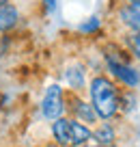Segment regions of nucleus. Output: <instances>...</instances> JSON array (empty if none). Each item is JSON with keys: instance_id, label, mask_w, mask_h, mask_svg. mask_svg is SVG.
Wrapping results in <instances>:
<instances>
[{"instance_id": "nucleus-2", "label": "nucleus", "mask_w": 140, "mask_h": 147, "mask_svg": "<svg viewBox=\"0 0 140 147\" xmlns=\"http://www.w3.org/2000/svg\"><path fill=\"white\" fill-rule=\"evenodd\" d=\"M63 110H65V97H63V89L58 84H52L48 87L43 95V102H41V113H43L45 119H60L63 117Z\"/></svg>"}, {"instance_id": "nucleus-3", "label": "nucleus", "mask_w": 140, "mask_h": 147, "mask_svg": "<svg viewBox=\"0 0 140 147\" xmlns=\"http://www.w3.org/2000/svg\"><path fill=\"white\" fill-rule=\"evenodd\" d=\"M106 61H108V69L112 71V76H114L121 84H125V87H129V89H136V87L140 84V74H138V69H134L131 65H127V63L112 61V59H106Z\"/></svg>"}, {"instance_id": "nucleus-8", "label": "nucleus", "mask_w": 140, "mask_h": 147, "mask_svg": "<svg viewBox=\"0 0 140 147\" xmlns=\"http://www.w3.org/2000/svg\"><path fill=\"white\" fill-rule=\"evenodd\" d=\"M17 20H19V11H17L15 5L7 2V5L0 7V32L13 28L15 24H17Z\"/></svg>"}, {"instance_id": "nucleus-11", "label": "nucleus", "mask_w": 140, "mask_h": 147, "mask_svg": "<svg viewBox=\"0 0 140 147\" xmlns=\"http://www.w3.org/2000/svg\"><path fill=\"white\" fill-rule=\"evenodd\" d=\"M99 26H101L99 18H90L86 24H82V26H80V30H82V32H93V30H97Z\"/></svg>"}, {"instance_id": "nucleus-15", "label": "nucleus", "mask_w": 140, "mask_h": 147, "mask_svg": "<svg viewBox=\"0 0 140 147\" xmlns=\"http://www.w3.org/2000/svg\"><path fill=\"white\" fill-rule=\"evenodd\" d=\"M82 147H99V145H82Z\"/></svg>"}, {"instance_id": "nucleus-6", "label": "nucleus", "mask_w": 140, "mask_h": 147, "mask_svg": "<svg viewBox=\"0 0 140 147\" xmlns=\"http://www.w3.org/2000/svg\"><path fill=\"white\" fill-rule=\"evenodd\" d=\"M93 138V130L80 121L71 119V147H82Z\"/></svg>"}, {"instance_id": "nucleus-12", "label": "nucleus", "mask_w": 140, "mask_h": 147, "mask_svg": "<svg viewBox=\"0 0 140 147\" xmlns=\"http://www.w3.org/2000/svg\"><path fill=\"white\" fill-rule=\"evenodd\" d=\"M43 2H45V7H48V9H54V7H56V0H43Z\"/></svg>"}, {"instance_id": "nucleus-13", "label": "nucleus", "mask_w": 140, "mask_h": 147, "mask_svg": "<svg viewBox=\"0 0 140 147\" xmlns=\"http://www.w3.org/2000/svg\"><path fill=\"white\" fill-rule=\"evenodd\" d=\"M123 5H140V0H125Z\"/></svg>"}, {"instance_id": "nucleus-16", "label": "nucleus", "mask_w": 140, "mask_h": 147, "mask_svg": "<svg viewBox=\"0 0 140 147\" xmlns=\"http://www.w3.org/2000/svg\"><path fill=\"white\" fill-rule=\"evenodd\" d=\"M48 147H58V145H56V143H54V145H48Z\"/></svg>"}, {"instance_id": "nucleus-10", "label": "nucleus", "mask_w": 140, "mask_h": 147, "mask_svg": "<svg viewBox=\"0 0 140 147\" xmlns=\"http://www.w3.org/2000/svg\"><path fill=\"white\" fill-rule=\"evenodd\" d=\"M125 43H127V48H129V52L140 61V32H127Z\"/></svg>"}, {"instance_id": "nucleus-1", "label": "nucleus", "mask_w": 140, "mask_h": 147, "mask_svg": "<svg viewBox=\"0 0 140 147\" xmlns=\"http://www.w3.org/2000/svg\"><path fill=\"white\" fill-rule=\"evenodd\" d=\"M90 106L95 108L99 119H112L119 113V89L108 76H95L88 84Z\"/></svg>"}, {"instance_id": "nucleus-9", "label": "nucleus", "mask_w": 140, "mask_h": 147, "mask_svg": "<svg viewBox=\"0 0 140 147\" xmlns=\"http://www.w3.org/2000/svg\"><path fill=\"white\" fill-rule=\"evenodd\" d=\"M65 78H67L69 87L73 89V91H80L82 87H84L86 82V71L82 65H73V67H69L67 71H65Z\"/></svg>"}, {"instance_id": "nucleus-5", "label": "nucleus", "mask_w": 140, "mask_h": 147, "mask_svg": "<svg viewBox=\"0 0 140 147\" xmlns=\"http://www.w3.org/2000/svg\"><path fill=\"white\" fill-rule=\"evenodd\" d=\"M52 134L58 147H71V119H56L52 123Z\"/></svg>"}, {"instance_id": "nucleus-7", "label": "nucleus", "mask_w": 140, "mask_h": 147, "mask_svg": "<svg viewBox=\"0 0 140 147\" xmlns=\"http://www.w3.org/2000/svg\"><path fill=\"white\" fill-rule=\"evenodd\" d=\"M93 138L97 141L99 147H110L117 141V130L112 128V123H99L93 130Z\"/></svg>"}, {"instance_id": "nucleus-14", "label": "nucleus", "mask_w": 140, "mask_h": 147, "mask_svg": "<svg viewBox=\"0 0 140 147\" xmlns=\"http://www.w3.org/2000/svg\"><path fill=\"white\" fill-rule=\"evenodd\" d=\"M7 2H9V0H0V7H2V5H7Z\"/></svg>"}, {"instance_id": "nucleus-4", "label": "nucleus", "mask_w": 140, "mask_h": 147, "mask_svg": "<svg viewBox=\"0 0 140 147\" xmlns=\"http://www.w3.org/2000/svg\"><path fill=\"white\" fill-rule=\"evenodd\" d=\"M71 113H73V117H76V121H80V123H97V113H95V108L88 104V102H84L82 97H78V95H71Z\"/></svg>"}]
</instances>
